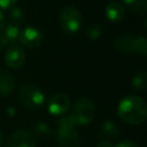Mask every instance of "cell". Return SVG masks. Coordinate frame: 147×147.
Segmentation results:
<instances>
[{
    "label": "cell",
    "instance_id": "cell-1",
    "mask_svg": "<svg viewBox=\"0 0 147 147\" xmlns=\"http://www.w3.org/2000/svg\"><path fill=\"white\" fill-rule=\"evenodd\" d=\"M117 114L119 118L127 124H141L146 119L147 115L146 103L138 95H126L118 102Z\"/></svg>",
    "mask_w": 147,
    "mask_h": 147
},
{
    "label": "cell",
    "instance_id": "cell-2",
    "mask_svg": "<svg viewBox=\"0 0 147 147\" xmlns=\"http://www.w3.org/2000/svg\"><path fill=\"white\" fill-rule=\"evenodd\" d=\"M71 115H63L57 122L56 139L60 147H79V136Z\"/></svg>",
    "mask_w": 147,
    "mask_h": 147
},
{
    "label": "cell",
    "instance_id": "cell-3",
    "mask_svg": "<svg viewBox=\"0 0 147 147\" xmlns=\"http://www.w3.org/2000/svg\"><path fill=\"white\" fill-rule=\"evenodd\" d=\"M18 99L21 103L30 110H38L45 103L44 92L32 83H25L20 87Z\"/></svg>",
    "mask_w": 147,
    "mask_h": 147
},
{
    "label": "cell",
    "instance_id": "cell-4",
    "mask_svg": "<svg viewBox=\"0 0 147 147\" xmlns=\"http://www.w3.org/2000/svg\"><path fill=\"white\" fill-rule=\"evenodd\" d=\"M95 105L94 102L86 96L79 98L72 108L71 117L74 118L76 125H87L95 117Z\"/></svg>",
    "mask_w": 147,
    "mask_h": 147
},
{
    "label": "cell",
    "instance_id": "cell-5",
    "mask_svg": "<svg viewBox=\"0 0 147 147\" xmlns=\"http://www.w3.org/2000/svg\"><path fill=\"white\" fill-rule=\"evenodd\" d=\"M117 49L122 53H138L141 55L147 54V40L144 36L133 37L129 33H123L116 39Z\"/></svg>",
    "mask_w": 147,
    "mask_h": 147
},
{
    "label": "cell",
    "instance_id": "cell-6",
    "mask_svg": "<svg viewBox=\"0 0 147 147\" xmlns=\"http://www.w3.org/2000/svg\"><path fill=\"white\" fill-rule=\"evenodd\" d=\"M59 22L61 29L65 33L72 34L79 31L83 23V17L77 8H75L74 6H67L61 9L59 14Z\"/></svg>",
    "mask_w": 147,
    "mask_h": 147
},
{
    "label": "cell",
    "instance_id": "cell-7",
    "mask_svg": "<svg viewBox=\"0 0 147 147\" xmlns=\"http://www.w3.org/2000/svg\"><path fill=\"white\" fill-rule=\"evenodd\" d=\"M42 32L36 26H28L20 32L18 41L26 48H36L42 41Z\"/></svg>",
    "mask_w": 147,
    "mask_h": 147
},
{
    "label": "cell",
    "instance_id": "cell-8",
    "mask_svg": "<svg viewBox=\"0 0 147 147\" xmlns=\"http://www.w3.org/2000/svg\"><path fill=\"white\" fill-rule=\"evenodd\" d=\"M25 57L26 55L24 49L21 46L14 44L9 46L5 53V63L11 69H18L24 64Z\"/></svg>",
    "mask_w": 147,
    "mask_h": 147
},
{
    "label": "cell",
    "instance_id": "cell-9",
    "mask_svg": "<svg viewBox=\"0 0 147 147\" xmlns=\"http://www.w3.org/2000/svg\"><path fill=\"white\" fill-rule=\"evenodd\" d=\"M70 98L65 93H56L51 96L47 103L48 113L52 115H63L69 109Z\"/></svg>",
    "mask_w": 147,
    "mask_h": 147
},
{
    "label": "cell",
    "instance_id": "cell-10",
    "mask_svg": "<svg viewBox=\"0 0 147 147\" xmlns=\"http://www.w3.org/2000/svg\"><path fill=\"white\" fill-rule=\"evenodd\" d=\"M7 147H36V139L28 131L17 130L9 136Z\"/></svg>",
    "mask_w": 147,
    "mask_h": 147
},
{
    "label": "cell",
    "instance_id": "cell-11",
    "mask_svg": "<svg viewBox=\"0 0 147 147\" xmlns=\"http://www.w3.org/2000/svg\"><path fill=\"white\" fill-rule=\"evenodd\" d=\"M16 85V80L14 76L7 71V70H1L0 71V95L7 96L9 95Z\"/></svg>",
    "mask_w": 147,
    "mask_h": 147
},
{
    "label": "cell",
    "instance_id": "cell-12",
    "mask_svg": "<svg viewBox=\"0 0 147 147\" xmlns=\"http://www.w3.org/2000/svg\"><path fill=\"white\" fill-rule=\"evenodd\" d=\"M106 17L108 18V21L110 22H119L123 20L124 14H125V9L123 7V5H121L119 2H110L107 7H106Z\"/></svg>",
    "mask_w": 147,
    "mask_h": 147
},
{
    "label": "cell",
    "instance_id": "cell-13",
    "mask_svg": "<svg viewBox=\"0 0 147 147\" xmlns=\"http://www.w3.org/2000/svg\"><path fill=\"white\" fill-rule=\"evenodd\" d=\"M20 26L11 24V23H7L5 24L3 29L0 31V33L2 34V37L5 38V40L7 41V44H11L14 45L16 41H18V37H20Z\"/></svg>",
    "mask_w": 147,
    "mask_h": 147
},
{
    "label": "cell",
    "instance_id": "cell-14",
    "mask_svg": "<svg viewBox=\"0 0 147 147\" xmlns=\"http://www.w3.org/2000/svg\"><path fill=\"white\" fill-rule=\"evenodd\" d=\"M124 5L136 15H144L147 10V0H124Z\"/></svg>",
    "mask_w": 147,
    "mask_h": 147
},
{
    "label": "cell",
    "instance_id": "cell-15",
    "mask_svg": "<svg viewBox=\"0 0 147 147\" xmlns=\"http://www.w3.org/2000/svg\"><path fill=\"white\" fill-rule=\"evenodd\" d=\"M100 136L103 138H115L118 134V126L114 121H106L100 127Z\"/></svg>",
    "mask_w": 147,
    "mask_h": 147
},
{
    "label": "cell",
    "instance_id": "cell-16",
    "mask_svg": "<svg viewBox=\"0 0 147 147\" xmlns=\"http://www.w3.org/2000/svg\"><path fill=\"white\" fill-rule=\"evenodd\" d=\"M146 85H147V76H146V72L144 70H140L132 78L131 86L134 90H137V91H141V90H144L146 87Z\"/></svg>",
    "mask_w": 147,
    "mask_h": 147
},
{
    "label": "cell",
    "instance_id": "cell-17",
    "mask_svg": "<svg viewBox=\"0 0 147 147\" xmlns=\"http://www.w3.org/2000/svg\"><path fill=\"white\" fill-rule=\"evenodd\" d=\"M24 11L20 8V7H14L9 10V21L11 24H15V25H18L21 23H23L24 21Z\"/></svg>",
    "mask_w": 147,
    "mask_h": 147
},
{
    "label": "cell",
    "instance_id": "cell-18",
    "mask_svg": "<svg viewBox=\"0 0 147 147\" xmlns=\"http://www.w3.org/2000/svg\"><path fill=\"white\" fill-rule=\"evenodd\" d=\"M33 131L37 136H40V137H46V136H49L52 130H51V126L46 123V122H38L34 124L33 126Z\"/></svg>",
    "mask_w": 147,
    "mask_h": 147
},
{
    "label": "cell",
    "instance_id": "cell-19",
    "mask_svg": "<svg viewBox=\"0 0 147 147\" xmlns=\"http://www.w3.org/2000/svg\"><path fill=\"white\" fill-rule=\"evenodd\" d=\"M85 33H86V36H87L90 39L96 40V39L100 38V36H101V33H102V30H101V28H100L98 24H92V25H90V26L86 29Z\"/></svg>",
    "mask_w": 147,
    "mask_h": 147
},
{
    "label": "cell",
    "instance_id": "cell-20",
    "mask_svg": "<svg viewBox=\"0 0 147 147\" xmlns=\"http://www.w3.org/2000/svg\"><path fill=\"white\" fill-rule=\"evenodd\" d=\"M113 147H138V145H137L133 140L125 139V140L119 141L117 145H115V146H113Z\"/></svg>",
    "mask_w": 147,
    "mask_h": 147
},
{
    "label": "cell",
    "instance_id": "cell-21",
    "mask_svg": "<svg viewBox=\"0 0 147 147\" xmlns=\"http://www.w3.org/2000/svg\"><path fill=\"white\" fill-rule=\"evenodd\" d=\"M16 2H17V0H0V8L8 9V8L13 7Z\"/></svg>",
    "mask_w": 147,
    "mask_h": 147
},
{
    "label": "cell",
    "instance_id": "cell-22",
    "mask_svg": "<svg viewBox=\"0 0 147 147\" xmlns=\"http://www.w3.org/2000/svg\"><path fill=\"white\" fill-rule=\"evenodd\" d=\"M96 147H113V145L108 140H102L96 145Z\"/></svg>",
    "mask_w": 147,
    "mask_h": 147
},
{
    "label": "cell",
    "instance_id": "cell-23",
    "mask_svg": "<svg viewBox=\"0 0 147 147\" xmlns=\"http://www.w3.org/2000/svg\"><path fill=\"white\" fill-rule=\"evenodd\" d=\"M8 46V44H7V41L5 40V38L2 37V34L0 33V51L1 49H3V48H6Z\"/></svg>",
    "mask_w": 147,
    "mask_h": 147
},
{
    "label": "cell",
    "instance_id": "cell-24",
    "mask_svg": "<svg viewBox=\"0 0 147 147\" xmlns=\"http://www.w3.org/2000/svg\"><path fill=\"white\" fill-rule=\"evenodd\" d=\"M5 24H6V22H5V16H3V14H2V11L0 10V31L3 29V26H5Z\"/></svg>",
    "mask_w": 147,
    "mask_h": 147
},
{
    "label": "cell",
    "instance_id": "cell-25",
    "mask_svg": "<svg viewBox=\"0 0 147 147\" xmlns=\"http://www.w3.org/2000/svg\"><path fill=\"white\" fill-rule=\"evenodd\" d=\"M7 113H8V115H9V116H14V115H15V109L10 107V108H8V109H7Z\"/></svg>",
    "mask_w": 147,
    "mask_h": 147
},
{
    "label": "cell",
    "instance_id": "cell-26",
    "mask_svg": "<svg viewBox=\"0 0 147 147\" xmlns=\"http://www.w3.org/2000/svg\"><path fill=\"white\" fill-rule=\"evenodd\" d=\"M2 142H3V137H2V132L0 131V147H1Z\"/></svg>",
    "mask_w": 147,
    "mask_h": 147
},
{
    "label": "cell",
    "instance_id": "cell-27",
    "mask_svg": "<svg viewBox=\"0 0 147 147\" xmlns=\"http://www.w3.org/2000/svg\"><path fill=\"white\" fill-rule=\"evenodd\" d=\"M108 1H113V2H114V1H116V0H108Z\"/></svg>",
    "mask_w": 147,
    "mask_h": 147
}]
</instances>
